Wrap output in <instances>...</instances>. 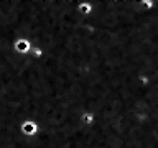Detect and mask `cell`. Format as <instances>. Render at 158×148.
<instances>
[{"label":"cell","mask_w":158,"mask_h":148,"mask_svg":"<svg viewBox=\"0 0 158 148\" xmlns=\"http://www.w3.org/2000/svg\"><path fill=\"white\" fill-rule=\"evenodd\" d=\"M33 48V41H30L28 38H17L13 43V49L17 54H22V56H25V54H28L30 51H31Z\"/></svg>","instance_id":"cell-2"},{"label":"cell","mask_w":158,"mask_h":148,"mask_svg":"<svg viewBox=\"0 0 158 148\" xmlns=\"http://www.w3.org/2000/svg\"><path fill=\"white\" fill-rule=\"evenodd\" d=\"M38 132H40V127L35 120H23L20 123V133H22L23 137H28V138L36 137Z\"/></svg>","instance_id":"cell-1"}]
</instances>
